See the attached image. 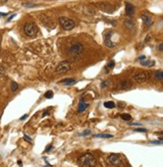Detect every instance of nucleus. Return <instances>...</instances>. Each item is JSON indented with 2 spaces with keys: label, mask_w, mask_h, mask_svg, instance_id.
Returning <instances> with one entry per match:
<instances>
[{
  "label": "nucleus",
  "mask_w": 163,
  "mask_h": 167,
  "mask_svg": "<svg viewBox=\"0 0 163 167\" xmlns=\"http://www.w3.org/2000/svg\"><path fill=\"white\" fill-rule=\"evenodd\" d=\"M78 164L81 166H95L97 164V160L91 153H86L78 159Z\"/></svg>",
  "instance_id": "f257e3e1"
},
{
  "label": "nucleus",
  "mask_w": 163,
  "mask_h": 167,
  "mask_svg": "<svg viewBox=\"0 0 163 167\" xmlns=\"http://www.w3.org/2000/svg\"><path fill=\"white\" fill-rule=\"evenodd\" d=\"M23 31H24L25 35L29 37H33L37 34L39 32V28H37L36 24L33 22H26L23 26Z\"/></svg>",
  "instance_id": "f03ea898"
},
{
  "label": "nucleus",
  "mask_w": 163,
  "mask_h": 167,
  "mask_svg": "<svg viewBox=\"0 0 163 167\" xmlns=\"http://www.w3.org/2000/svg\"><path fill=\"white\" fill-rule=\"evenodd\" d=\"M58 21H60L61 26L63 27L65 30H72V29H73L74 27H75V25H76L75 21H74L73 19L67 18V17H65V16H61V17H60Z\"/></svg>",
  "instance_id": "7ed1b4c3"
},
{
  "label": "nucleus",
  "mask_w": 163,
  "mask_h": 167,
  "mask_svg": "<svg viewBox=\"0 0 163 167\" xmlns=\"http://www.w3.org/2000/svg\"><path fill=\"white\" fill-rule=\"evenodd\" d=\"M83 52H84V45H83L82 43H75L69 47V54L71 56L76 58L77 56H79Z\"/></svg>",
  "instance_id": "20e7f679"
},
{
  "label": "nucleus",
  "mask_w": 163,
  "mask_h": 167,
  "mask_svg": "<svg viewBox=\"0 0 163 167\" xmlns=\"http://www.w3.org/2000/svg\"><path fill=\"white\" fill-rule=\"evenodd\" d=\"M150 79V75L147 71H139L133 76V80L138 84H144Z\"/></svg>",
  "instance_id": "39448f33"
},
{
  "label": "nucleus",
  "mask_w": 163,
  "mask_h": 167,
  "mask_svg": "<svg viewBox=\"0 0 163 167\" xmlns=\"http://www.w3.org/2000/svg\"><path fill=\"white\" fill-rule=\"evenodd\" d=\"M69 69H71V63L67 62V60H63V62H61L60 65L56 67V73L58 74V75H65Z\"/></svg>",
  "instance_id": "423d86ee"
},
{
  "label": "nucleus",
  "mask_w": 163,
  "mask_h": 167,
  "mask_svg": "<svg viewBox=\"0 0 163 167\" xmlns=\"http://www.w3.org/2000/svg\"><path fill=\"white\" fill-rule=\"evenodd\" d=\"M97 6L100 10H102L103 12H107V13H113L116 9L114 5L108 3V2H99L97 3Z\"/></svg>",
  "instance_id": "0eeeda50"
},
{
  "label": "nucleus",
  "mask_w": 163,
  "mask_h": 167,
  "mask_svg": "<svg viewBox=\"0 0 163 167\" xmlns=\"http://www.w3.org/2000/svg\"><path fill=\"white\" fill-rule=\"evenodd\" d=\"M107 161L109 162L111 165H123L122 163V159L121 157H120L119 154H110L109 156L107 157Z\"/></svg>",
  "instance_id": "6e6552de"
},
{
  "label": "nucleus",
  "mask_w": 163,
  "mask_h": 167,
  "mask_svg": "<svg viewBox=\"0 0 163 167\" xmlns=\"http://www.w3.org/2000/svg\"><path fill=\"white\" fill-rule=\"evenodd\" d=\"M125 12H126V15L129 16V17H132L135 13V7L133 4L129 3V2H126L125 3Z\"/></svg>",
  "instance_id": "1a4fd4ad"
},
{
  "label": "nucleus",
  "mask_w": 163,
  "mask_h": 167,
  "mask_svg": "<svg viewBox=\"0 0 163 167\" xmlns=\"http://www.w3.org/2000/svg\"><path fill=\"white\" fill-rule=\"evenodd\" d=\"M111 34H112V33L109 32V33H107V34L105 35V38H104V42H105V44H106V46H107V47L113 48V47H115L116 43H115V42L112 41Z\"/></svg>",
  "instance_id": "9d476101"
},
{
  "label": "nucleus",
  "mask_w": 163,
  "mask_h": 167,
  "mask_svg": "<svg viewBox=\"0 0 163 167\" xmlns=\"http://www.w3.org/2000/svg\"><path fill=\"white\" fill-rule=\"evenodd\" d=\"M117 87H118L119 90L126 91V90H129V89L132 88V83H131L130 81H123L119 85H118Z\"/></svg>",
  "instance_id": "9b49d317"
},
{
  "label": "nucleus",
  "mask_w": 163,
  "mask_h": 167,
  "mask_svg": "<svg viewBox=\"0 0 163 167\" xmlns=\"http://www.w3.org/2000/svg\"><path fill=\"white\" fill-rule=\"evenodd\" d=\"M89 107V104L86 103L84 98H81L80 99V103H79V106H78V113H83L84 111H86V109Z\"/></svg>",
  "instance_id": "f8f14e48"
},
{
  "label": "nucleus",
  "mask_w": 163,
  "mask_h": 167,
  "mask_svg": "<svg viewBox=\"0 0 163 167\" xmlns=\"http://www.w3.org/2000/svg\"><path fill=\"white\" fill-rule=\"evenodd\" d=\"M141 18H142L144 24H145V27L146 28H149L150 26H151L152 24V20H151V17H150V15H147V14H143L142 16H141Z\"/></svg>",
  "instance_id": "ddd939ff"
},
{
  "label": "nucleus",
  "mask_w": 163,
  "mask_h": 167,
  "mask_svg": "<svg viewBox=\"0 0 163 167\" xmlns=\"http://www.w3.org/2000/svg\"><path fill=\"white\" fill-rule=\"evenodd\" d=\"M60 83L63 84L67 87H69V86H72V85H75L77 83V81H76L75 79H73V78H67V79H65V80H63V81H61Z\"/></svg>",
  "instance_id": "4468645a"
},
{
  "label": "nucleus",
  "mask_w": 163,
  "mask_h": 167,
  "mask_svg": "<svg viewBox=\"0 0 163 167\" xmlns=\"http://www.w3.org/2000/svg\"><path fill=\"white\" fill-rule=\"evenodd\" d=\"M114 67H115V62L114 60H110L105 67V73L108 74L109 71H111V69H113Z\"/></svg>",
  "instance_id": "2eb2a0df"
},
{
  "label": "nucleus",
  "mask_w": 163,
  "mask_h": 167,
  "mask_svg": "<svg viewBox=\"0 0 163 167\" xmlns=\"http://www.w3.org/2000/svg\"><path fill=\"white\" fill-rule=\"evenodd\" d=\"M125 26L127 27L128 29H133L134 28V26H135V22L133 20H131V19H129V20H125Z\"/></svg>",
  "instance_id": "dca6fc26"
},
{
  "label": "nucleus",
  "mask_w": 163,
  "mask_h": 167,
  "mask_svg": "<svg viewBox=\"0 0 163 167\" xmlns=\"http://www.w3.org/2000/svg\"><path fill=\"white\" fill-rule=\"evenodd\" d=\"M95 138H104V139H109V138H113V135L112 134H95L93 135Z\"/></svg>",
  "instance_id": "f3484780"
},
{
  "label": "nucleus",
  "mask_w": 163,
  "mask_h": 167,
  "mask_svg": "<svg viewBox=\"0 0 163 167\" xmlns=\"http://www.w3.org/2000/svg\"><path fill=\"white\" fill-rule=\"evenodd\" d=\"M141 65H143V67H153L154 65H155V63H154V60H141L140 63Z\"/></svg>",
  "instance_id": "a211bd4d"
},
{
  "label": "nucleus",
  "mask_w": 163,
  "mask_h": 167,
  "mask_svg": "<svg viewBox=\"0 0 163 167\" xmlns=\"http://www.w3.org/2000/svg\"><path fill=\"white\" fill-rule=\"evenodd\" d=\"M154 79L155 80H159V81H162L163 79V71L161 69H159V71H156L155 75H154Z\"/></svg>",
  "instance_id": "6ab92c4d"
},
{
  "label": "nucleus",
  "mask_w": 163,
  "mask_h": 167,
  "mask_svg": "<svg viewBox=\"0 0 163 167\" xmlns=\"http://www.w3.org/2000/svg\"><path fill=\"white\" fill-rule=\"evenodd\" d=\"M104 106H105V108H107V109H114V108L116 107L115 103L112 102V101H108V102H105V103H104Z\"/></svg>",
  "instance_id": "aec40b11"
},
{
  "label": "nucleus",
  "mask_w": 163,
  "mask_h": 167,
  "mask_svg": "<svg viewBox=\"0 0 163 167\" xmlns=\"http://www.w3.org/2000/svg\"><path fill=\"white\" fill-rule=\"evenodd\" d=\"M121 119L124 121H130L132 119V116L130 114H121Z\"/></svg>",
  "instance_id": "412c9836"
},
{
  "label": "nucleus",
  "mask_w": 163,
  "mask_h": 167,
  "mask_svg": "<svg viewBox=\"0 0 163 167\" xmlns=\"http://www.w3.org/2000/svg\"><path fill=\"white\" fill-rule=\"evenodd\" d=\"M18 89V84L16 82H12L11 83V92H16Z\"/></svg>",
  "instance_id": "4be33fe9"
},
{
  "label": "nucleus",
  "mask_w": 163,
  "mask_h": 167,
  "mask_svg": "<svg viewBox=\"0 0 163 167\" xmlns=\"http://www.w3.org/2000/svg\"><path fill=\"white\" fill-rule=\"evenodd\" d=\"M44 97H45L46 99H52V97H54V92H52V91H47V92L45 93V95H44Z\"/></svg>",
  "instance_id": "5701e85b"
},
{
  "label": "nucleus",
  "mask_w": 163,
  "mask_h": 167,
  "mask_svg": "<svg viewBox=\"0 0 163 167\" xmlns=\"http://www.w3.org/2000/svg\"><path fill=\"white\" fill-rule=\"evenodd\" d=\"M110 84H111V82H110L109 80H107V81H104V82H102V83H101V88H102V89L107 88V87L109 86Z\"/></svg>",
  "instance_id": "b1692460"
},
{
  "label": "nucleus",
  "mask_w": 163,
  "mask_h": 167,
  "mask_svg": "<svg viewBox=\"0 0 163 167\" xmlns=\"http://www.w3.org/2000/svg\"><path fill=\"white\" fill-rule=\"evenodd\" d=\"M24 7H34L35 4L34 3H31V2H27V3H23L22 4Z\"/></svg>",
  "instance_id": "393cba45"
},
{
  "label": "nucleus",
  "mask_w": 163,
  "mask_h": 167,
  "mask_svg": "<svg viewBox=\"0 0 163 167\" xmlns=\"http://www.w3.org/2000/svg\"><path fill=\"white\" fill-rule=\"evenodd\" d=\"M135 132H147V130L146 129H144V128H137V129H135Z\"/></svg>",
  "instance_id": "a878e982"
},
{
  "label": "nucleus",
  "mask_w": 163,
  "mask_h": 167,
  "mask_svg": "<svg viewBox=\"0 0 163 167\" xmlns=\"http://www.w3.org/2000/svg\"><path fill=\"white\" fill-rule=\"evenodd\" d=\"M89 134H91V130H90V129H88V130H86L85 132H83L82 134H81V136H87V135H89Z\"/></svg>",
  "instance_id": "bb28decb"
},
{
  "label": "nucleus",
  "mask_w": 163,
  "mask_h": 167,
  "mask_svg": "<svg viewBox=\"0 0 163 167\" xmlns=\"http://www.w3.org/2000/svg\"><path fill=\"white\" fill-rule=\"evenodd\" d=\"M24 140L25 141H28V142H32V139L30 137H28L27 135H24Z\"/></svg>",
  "instance_id": "cd10ccee"
},
{
  "label": "nucleus",
  "mask_w": 163,
  "mask_h": 167,
  "mask_svg": "<svg viewBox=\"0 0 163 167\" xmlns=\"http://www.w3.org/2000/svg\"><path fill=\"white\" fill-rule=\"evenodd\" d=\"M52 149V145H48V146L45 148V150H44V151H45V152H50Z\"/></svg>",
  "instance_id": "c85d7f7f"
},
{
  "label": "nucleus",
  "mask_w": 163,
  "mask_h": 167,
  "mask_svg": "<svg viewBox=\"0 0 163 167\" xmlns=\"http://www.w3.org/2000/svg\"><path fill=\"white\" fill-rule=\"evenodd\" d=\"M4 71H5V69H4L3 67H1V65H0V76H1V75H3V74H4Z\"/></svg>",
  "instance_id": "c756f323"
},
{
  "label": "nucleus",
  "mask_w": 163,
  "mask_h": 167,
  "mask_svg": "<svg viewBox=\"0 0 163 167\" xmlns=\"http://www.w3.org/2000/svg\"><path fill=\"white\" fill-rule=\"evenodd\" d=\"M126 106V103H123V102H119V107L120 108H123Z\"/></svg>",
  "instance_id": "7c9ffc66"
},
{
  "label": "nucleus",
  "mask_w": 163,
  "mask_h": 167,
  "mask_svg": "<svg viewBox=\"0 0 163 167\" xmlns=\"http://www.w3.org/2000/svg\"><path fill=\"white\" fill-rule=\"evenodd\" d=\"M145 58H146L145 56H140L138 58V60H145Z\"/></svg>",
  "instance_id": "2f4dec72"
},
{
  "label": "nucleus",
  "mask_w": 163,
  "mask_h": 167,
  "mask_svg": "<svg viewBox=\"0 0 163 167\" xmlns=\"http://www.w3.org/2000/svg\"><path fill=\"white\" fill-rule=\"evenodd\" d=\"M27 117H28V115H27V114H25V115H23L22 117L20 118V120H25V119H26Z\"/></svg>",
  "instance_id": "473e14b6"
},
{
  "label": "nucleus",
  "mask_w": 163,
  "mask_h": 167,
  "mask_svg": "<svg viewBox=\"0 0 163 167\" xmlns=\"http://www.w3.org/2000/svg\"><path fill=\"white\" fill-rule=\"evenodd\" d=\"M130 125H132V126H141V124L140 123H130Z\"/></svg>",
  "instance_id": "72a5a7b5"
},
{
  "label": "nucleus",
  "mask_w": 163,
  "mask_h": 167,
  "mask_svg": "<svg viewBox=\"0 0 163 167\" xmlns=\"http://www.w3.org/2000/svg\"><path fill=\"white\" fill-rule=\"evenodd\" d=\"M158 48H159L160 52H162V50H163V44L160 43V44H159V47H158Z\"/></svg>",
  "instance_id": "f704fd0d"
},
{
  "label": "nucleus",
  "mask_w": 163,
  "mask_h": 167,
  "mask_svg": "<svg viewBox=\"0 0 163 167\" xmlns=\"http://www.w3.org/2000/svg\"><path fill=\"white\" fill-rule=\"evenodd\" d=\"M14 16H15V14H12V15H11V16H10V17H9V18H8V19H7V21H10V20H11V19H12V18H13V17H14Z\"/></svg>",
  "instance_id": "c9c22d12"
},
{
  "label": "nucleus",
  "mask_w": 163,
  "mask_h": 167,
  "mask_svg": "<svg viewBox=\"0 0 163 167\" xmlns=\"http://www.w3.org/2000/svg\"><path fill=\"white\" fill-rule=\"evenodd\" d=\"M47 114H48V112H47V111H46V112L44 111V112H43V114H42V117H44V116L47 115Z\"/></svg>",
  "instance_id": "e433bc0d"
},
{
  "label": "nucleus",
  "mask_w": 163,
  "mask_h": 167,
  "mask_svg": "<svg viewBox=\"0 0 163 167\" xmlns=\"http://www.w3.org/2000/svg\"><path fill=\"white\" fill-rule=\"evenodd\" d=\"M7 0H0V3H6Z\"/></svg>",
  "instance_id": "4c0bfd02"
},
{
  "label": "nucleus",
  "mask_w": 163,
  "mask_h": 167,
  "mask_svg": "<svg viewBox=\"0 0 163 167\" xmlns=\"http://www.w3.org/2000/svg\"><path fill=\"white\" fill-rule=\"evenodd\" d=\"M7 15V14H5V13H1V12H0V16H6Z\"/></svg>",
  "instance_id": "58836bf2"
},
{
  "label": "nucleus",
  "mask_w": 163,
  "mask_h": 167,
  "mask_svg": "<svg viewBox=\"0 0 163 167\" xmlns=\"http://www.w3.org/2000/svg\"><path fill=\"white\" fill-rule=\"evenodd\" d=\"M17 164H18V165H22V162H21V161H17Z\"/></svg>",
  "instance_id": "ea45409f"
}]
</instances>
